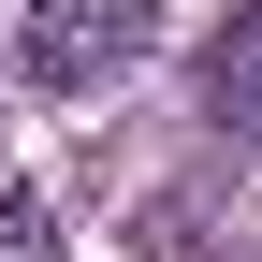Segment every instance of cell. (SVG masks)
<instances>
[{
  "mask_svg": "<svg viewBox=\"0 0 262 262\" xmlns=\"http://www.w3.org/2000/svg\"><path fill=\"white\" fill-rule=\"evenodd\" d=\"M146 44H160V0H29L15 15L29 88H117Z\"/></svg>",
  "mask_w": 262,
  "mask_h": 262,
  "instance_id": "6da1fadb",
  "label": "cell"
},
{
  "mask_svg": "<svg viewBox=\"0 0 262 262\" xmlns=\"http://www.w3.org/2000/svg\"><path fill=\"white\" fill-rule=\"evenodd\" d=\"M204 117H233V131H262V0H248L233 29H219V44H204Z\"/></svg>",
  "mask_w": 262,
  "mask_h": 262,
  "instance_id": "7a4b0ae2",
  "label": "cell"
},
{
  "mask_svg": "<svg viewBox=\"0 0 262 262\" xmlns=\"http://www.w3.org/2000/svg\"><path fill=\"white\" fill-rule=\"evenodd\" d=\"M0 262H58V204L44 189H0Z\"/></svg>",
  "mask_w": 262,
  "mask_h": 262,
  "instance_id": "3957f363",
  "label": "cell"
}]
</instances>
